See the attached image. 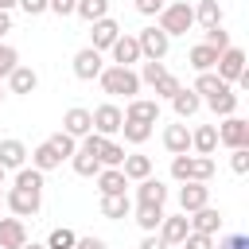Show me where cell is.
Masks as SVG:
<instances>
[{
	"label": "cell",
	"instance_id": "cell-25",
	"mask_svg": "<svg viewBox=\"0 0 249 249\" xmlns=\"http://www.w3.org/2000/svg\"><path fill=\"white\" fill-rule=\"evenodd\" d=\"M31 167L47 175V171H54V167H62V156H58V152H54V148H51V144L43 140V144H39V148L31 152Z\"/></svg>",
	"mask_w": 249,
	"mask_h": 249
},
{
	"label": "cell",
	"instance_id": "cell-10",
	"mask_svg": "<svg viewBox=\"0 0 249 249\" xmlns=\"http://www.w3.org/2000/svg\"><path fill=\"white\" fill-rule=\"evenodd\" d=\"M62 132L66 136H89L93 132V117H89V109H82V105H74V109H66V117H62Z\"/></svg>",
	"mask_w": 249,
	"mask_h": 249
},
{
	"label": "cell",
	"instance_id": "cell-28",
	"mask_svg": "<svg viewBox=\"0 0 249 249\" xmlns=\"http://www.w3.org/2000/svg\"><path fill=\"white\" fill-rule=\"evenodd\" d=\"M128 210H132V202H128V195H101V214L105 218H128Z\"/></svg>",
	"mask_w": 249,
	"mask_h": 249
},
{
	"label": "cell",
	"instance_id": "cell-7",
	"mask_svg": "<svg viewBox=\"0 0 249 249\" xmlns=\"http://www.w3.org/2000/svg\"><path fill=\"white\" fill-rule=\"evenodd\" d=\"M214 66H218V78L230 86V82H237V78H241V70H245V51H241V47H226V51L218 54V62H214Z\"/></svg>",
	"mask_w": 249,
	"mask_h": 249
},
{
	"label": "cell",
	"instance_id": "cell-46",
	"mask_svg": "<svg viewBox=\"0 0 249 249\" xmlns=\"http://www.w3.org/2000/svg\"><path fill=\"white\" fill-rule=\"evenodd\" d=\"M74 4H78V0H51L47 12H54V16H74Z\"/></svg>",
	"mask_w": 249,
	"mask_h": 249
},
{
	"label": "cell",
	"instance_id": "cell-12",
	"mask_svg": "<svg viewBox=\"0 0 249 249\" xmlns=\"http://www.w3.org/2000/svg\"><path fill=\"white\" fill-rule=\"evenodd\" d=\"M179 206H183V214H195V210L210 206V187L206 183H187L179 191Z\"/></svg>",
	"mask_w": 249,
	"mask_h": 249
},
{
	"label": "cell",
	"instance_id": "cell-3",
	"mask_svg": "<svg viewBox=\"0 0 249 249\" xmlns=\"http://www.w3.org/2000/svg\"><path fill=\"white\" fill-rule=\"evenodd\" d=\"M171 175L179 183H206L214 175V160L210 156H175L171 160Z\"/></svg>",
	"mask_w": 249,
	"mask_h": 249
},
{
	"label": "cell",
	"instance_id": "cell-13",
	"mask_svg": "<svg viewBox=\"0 0 249 249\" xmlns=\"http://www.w3.org/2000/svg\"><path fill=\"white\" fill-rule=\"evenodd\" d=\"M191 233V222H187V214H175V218H167L163 214V222H160V241L163 245H183V237Z\"/></svg>",
	"mask_w": 249,
	"mask_h": 249
},
{
	"label": "cell",
	"instance_id": "cell-27",
	"mask_svg": "<svg viewBox=\"0 0 249 249\" xmlns=\"http://www.w3.org/2000/svg\"><path fill=\"white\" fill-rule=\"evenodd\" d=\"M206 105L218 113V117H233L237 113V93H233V86H226L222 93H214V97H206Z\"/></svg>",
	"mask_w": 249,
	"mask_h": 249
},
{
	"label": "cell",
	"instance_id": "cell-11",
	"mask_svg": "<svg viewBox=\"0 0 249 249\" xmlns=\"http://www.w3.org/2000/svg\"><path fill=\"white\" fill-rule=\"evenodd\" d=\"M109 51H113V66H128V70H132V62H140V43H136V35H117V43H113Z\"/></svg>",
	"mask_w": 249,
	"mask_h": 249
},
{
	"label": "cell",
	"instance_id": "cell-33",
	"mask_svg": "<svg viewBox=\"0 0 249 249\" xmlns=\"http://www.w3.org/2000/svg\"><path fill=\"white\" fill-rule=\"evenodd\" d=\"M70 163H74V171H78V175H97V171H101L97 156H93V152H86V148H74Z\"/></svg>",
	"mask_w": 249,
	"mask_h": 249
},
{
	"label": "cell",
	"instance_id": "cell-17",
	"mask_svg": "<svg viewBox=\"0 0 249 249\" xmlns=\"http://www.w3.org/2000/svg\"><path fill=\"white\" fill-rule=\"evenodd\" d=\"M89 35H93V51H109V47L117 43V35H121V23L105 16V19H97V23H93V31H89Z\"/></svg>",
	"mask_w": 249,
	"mask_h": 249
},
{
	"label": "cell",
	"instance_id": "cell-41",
	"mask_svg": "<svg viewBox=\"0 0 249 249\" xmlns=\"http://www.w3.org/2000/svg\"><path fill=\"white\" fill-rule=\"evenodd\" d=\"M121 163H124V148L109 140V144H105V152H101V167H121Z\"/></svg>",
	"mask_w": 249,
	"mask_h": 249
},
{
	"label": "cell",
	"instance_id": "cell-42",
	"mask_svg": "<svg viewBox=\"0 0 249 249\" xmlns=\"http://www.w3.org/2000/svg\"><path fill=\"white\" fill-rule=\"evenodd\" d=\"M202 43H206V47H214V51L222 54V51L230 47V35H226L222 27H206V39H202Z\"/></svg>",
	"mask_w": 249,
	"mask_h": 249
},
{
	"label": "cell",
	"instance_id": "cell-36",
	"mask_svg": "<svg viewBox=\"0 0 249 249\" xmlns=\"http://www.w3.org/2000/svg\"><path fill=\"white\" fill-rule=\"evenodd\" d=\"M121 132H124V140H128V144H144V140L152 136V124H144V121H124V124H121Z\"/></svg>",
	"mask_w": 249,
	"mask_h": 249
},
{
	"label": "cell",
	"instance_id": "cell-37",
	"mask_svg": "<svg viewBox=\"0 0 249 249\" xmlns=\"http://www.w3.org/2000/svg\"><path fill=\"white\" fill-rule=\"evenodd\" d=\"M74 241H78V233H74V230H66V226H58V230H51L47 249H74Z\"/></svg>",
	"mask_w": 249,
	"mask_h": 249
},
{
	"label": "cell",
	"instance_id": "cell-35",
	"mask_svg": "<svg viewBox=\"0 0 249 249\" xmlns=\"http://www.w3.org/2000/svg\"><path fill=\"white\" fill-rule=\"evenodd\" d=\"M226 89V82L214 74V70H206V74H198L195 78V93H206V97H214V93H222Z\"/></svg>",
	"mask_w": 249,
	"mask_h": 249
},
{
	"label": "cell",
	"instance_id": "cell-5",
	"mask_svg": "<svg viewBox=\"0 0 249 249\" xmlns=\"http://www.w3.org/2000/svg\"><path fill=\"white\" fill-rule=\"evenodd\" d=\"M136 43H140V58H148V62H160V58L167 54V47H171V39H167L160 27H144V31L136 35Z\"/></svg>",
	"mask_w": 249,
	"mask_h": 249
},
{
	"label": "cell",
	"instance_id": "cell-49",
	"mask_svg": "<svg viewBox=\"0 0 249 249\" xmlns=\"http://www.w3.org/2000/svg\"><path fill=\"white\" fill-rule=\"evenodd\" d=\"M218 249H249V237H245V233H230Z\"/></svg>",
	"mask_w": 249,
	"mask_h": 249
},
{
	"label": "cell",
	"instance_id": "cell-24",
	"mask_svg": "<svg viewBox=\"0 0 249 249\" xmlns=\"http://www.w3.org/2000/svg\"><path fill=\"white\" fill-rule=\"evenodd\" d=\"M191 148H195L198 156H214V148H218V128H214V124L195 128V132H191Z\"/></svg>",
	"mask_w": 249,
	"mask_h": 249
},
{
	"label": "cell",
	"instance_id": "cell-15",
	"mask_svg": "<svg viewBox=\"0 0 249 249\" xmlns=\"http://www.w3.org/2000/svg\"><path fill=\"white\" fill-rule=\"evenodd\" d=\"M124 121H144V124H156V121H160V101L132 97V101H128V109H124Z\"/></svg>",
	"mask_w": 249,
	"mask_h": 249
},
{
	"label": "cell",
	"instance_id": "cell-55",
	"mask_svg": "<svg viewBox=\"0 0 249 249\" xmlns=\"http://www.w3.org/2000/svg\"><path fill=\"white\" fill-rule=\"evenodd\" d=\"M0 187H4V167H0Z\"/></svg>",
	"mask_w": 249,
	"mask_h": 249
},
{
	"label": "cell",
	"instance_id": "cell-56",
	"mask_svg": "<svg viewBox=\"0 0 249 249\" xmlns=\"http://www.w3.org/2000/svg\"><path fill=\"white\" fill-rule=\"evenodd\" d=\"M0 206H4V191H0Z\"/></svg>",
	"mask_w": 249,
	"mask_h": 249
},
{
	"label": "cell",
	"instance_id": "cell-39",
	"mask_svg": "<svg viewBox=\"0 0 249 249\" xmlns=\"http://www.w3.org/2000/svg\"><path fill=\"white\" fill-rule=\"evenodd\" d=\"M179 89H183V86H179V78H175V74H163V78L156 82V97H167V101H171Z\"/></svg>",
	"mask_w": 249,
	"mask_h": 249
},
{
	"label": "cell",
	"instance_id": "cell-26",
	"mask_svg": "<svg viewBox=\"0 0 249 249\" xmlns=\"http://www.w3.org/2000/svg\"><path fill=\"white\" fill-rule=\"evenodd\" d=\"M8 82H12V93H35V86H39V74H35L31 66H16V70L8 74Z\"/></svg>",
	"mask_w": 249,
	"mask_h": 249
},
{
	"label": "cell",
	"instance_id": "cell-8",
	"mask_svg": "<svg viewBox=\"0 0 249 249\" xmlns=\"http://www.w3.org/2000/svg\"><path fill=\"white\" fill-rule=\"evenodd\" d=\"M89 117H93V132H97V136H113V132H121V124H124V113H121L117 105H97Z\"/></svg>",
	"mask_w": 249,
	"mask_h": 249
},
{
	"label": "cell",
	"instance_id": "cell-9",
	"mask_svg": "<svg viewBox=\"0 0 249 249\" xmlns=\"http://www.w3.org/2000/svg\"><path fill=\"white\" fill-rule=\"evenodd\" d=\"M101 70H105V66H101V51H93V47H82V51L74 54V74H78L82 82H93Z\"/></svg>",
	"mask_w": 249,
	"mask_h": 249
},
{
	"label": "cell",
	"instance_id": "cell-38",
	"mask_svg": "<svg viewBox=\"0 0 249 249\" xmlns=\"http://www.w3.org/2000/svg\"><path fill=\"white\" fill-rule=\"evenodd\" d=\"M16 66H19V54H16V47L0 43V78H8V74H12Z\"/></svg>",
	"mask_w": 249,
	"mask_h": 249
},
{
	"label": "cell",
	"instance_id": "cell-20",
	"mask_svg": "<svg viewBox=\"0 0 249 249\" xmlns=\"http://www.w3.org/2000/svg\"><path fill=\"white\" fill-rule=\"evenodd\" d=\"M27 163V148L19 140H0V167L4 171H19Z\"/></svg>",
	"mask_w": 249,
	"mask_h": 249
},
{
	"label": "cell",
	"instance_id": "cell-21",
	"mask_svg": "<svg viewBox=\"0 0 249 249\" xmlns=\"http://www.w3.org/2000/svg\"><path fill=\"white\" fill-rule=\"evenodd\" d=\"M121 175H124L128 183H140V179H148V175H152V160H148V156H140V152H132V156H124Z\"/></svg>",
	"mask_w": 249,
	"mask_h": 249
},
{
	"label": "cell",
	"instance_id": "cell-47",
	"mask_svg": "<svg viewBox=\"0 0 249 249\" xmlns=\"http://www.w3.org/2000/svg\"><path fill=\"white\" fill-rule=\"evenodd\" d=\"M160 8H163V0H136L140 16H160Z\"/></svg>",
	"mask_w": 249,
	"mask_h": 249
},
{
	"label": "cell",
	"instance_id": "cell-14",
	"mask_svg": "<svg viewBox=\"0 0 249 249\" xmlns=\"http://www.w3.org/2000/svg\"><path fill=\"white\" fill-rule=\"evenodd\" d=\"M136 202H140V206H163V202H167V187L148 175V179L136 183Z\"/></svg>",
	"mask_w": 249,
	"mask_h": 249
},
{
	"label": "cell",
	"instance_id": "cell-23",
	"mask_svg": "<svg viewBox=\"0 0 249 249\" xmlns=\"http://www.w3.org/2000/svg\"><path fill=\"white\" fill-rule=\"evenodd\" d=\"M171 105H175V117L187 121V117H195V113L202 109V97H198L195 89H179V93L171 97Z\"/></svg>",
	"mask_w": 249,
	"mask_h": 249
},
{
	"label": "cell",
	"instance_id": "cell-19",
	"mask_svg": "<svg viewBox=\"0 0 249 249\" xmlns=\"http://www.w3.org/2000/svg\"><path fill=\"white\" fill-rule=\"evenodd\" d=\"M187 222H191V230H195V233H206V237H214V233L222 230V214H218L214 206L195 210V218H187Z\"/></svg>",
	"mask_w": 249,
	"mask_h": 249
},
{
	"label": "cell",
	"instance_id": "cell-4",
	"mask_svg": "<svg viewBox=\"0 0 249 249\" xmlns=\"http://www.w3.org/2000/svg\"><path fill=\"white\" fill-rule=\"evenodd\" d=\"M214 128H218V144H226L230 152H233V148H249V121L226 117V121L214 124Z\"/></svg>",
	"mask_w": 249,
	"mask_h": 249
},
{
	"label": "cell",
	"instance_id": "cell-51",
	"mask_svg": "<svg viewBox=\"0 0 249 249\" xmlns=\"http://www.w3.org/2000/svg\"><path fill=\"white\" fill-rule=\"evenodd\" d=\"M140 249H171V245H163V241H160L156 233H148V237L140 241Z\"/></svg>",
	"mask_w": 249,
	"mask_h": 249
},
{
	"label": "cell",
	"instance_id": "cell-44",
	"mask_svg": "<svg viewBox=\"0 0 249 249\" xmlns=\"http://www.w3.org/2000/svg\"><path fill=\"white\" fill-rule=\"evenodd\" d=\"M230 167H233L237 175H245V171H249V148H233V152H230Z\"/></svg>",
	"mask_w": 249,
	"mask_h": 249
},
{
	"label": "cell",
	"instance_id": "cell-18",
	"mask_svg": "<svg viewBox=\"0 0 249 249\" xmlns=\"http://www.w3.org/2000/svg\"><path fill=\"white\" fill-rule=\"evenodd\" d=\"M163 148H167L171 156H187V152H191V132H187V124H167V128H163Z\"/></svg>",
	"mask_w": 249,
	"mask_h": 249
},
{
	"label": "cell",
	"instance_id": "cell-40",
	"mask_svg": "<svg viewBox=\"0 0 249 249\" xmlns=\"http://www.w3.org/2000/svg\"><path fill=\"white\" fill-rule=\"evenodd\" d=\"M47 144H51V148H54L62 160H66V156H74V148H78V144H74V136H66V132H54Z\"/></svg>",
	"mask_w": 249,
	"mask_h": 249
},
{
	"label": "cell",
	"instance_id": "cell-53",
	"mask_svg": "<svg viewBox=\"0 0 249 249\" xmlns=\"http://www.w3.org/2000/svg\"><path fill=\"white\" fill-rule=\"evenodd\" d=\"M16 4H19V0H0V12H12Z\"/></svg>",
	"mask_w": 249,
	"mask_h": 249
},
{
	"label": "cell",
	"instance_id": "cell-1",
	"mask_svg": "<svg viewBox=\"0 0 249 249\" xmlns=\"http://www.w3.org/2000/svg\"><path fill=\"white\" fill-rule=\"evenodd\" d=\"M97 82H101V89L105 93H113V97H136L140 93V78H136V70H128V66H105L101 74H97Z\"/></svg>",
	"mask_w": 249,
	"mask_h": 249
},
{
	"label": "cell",
	"instance_id": "cell-30",
	"mask_svg": "<svg viewBox=\"0 0 249 249\" xmlns=\"http://www.w3.org/2000/svg\"><path fill=\"white\" fill-rule=\"evenodd\" d=\"M160 222H163V206H140V202H136V226H140L144 233H156Z\"/></svg>",
	"mask_w": 249,
	"mask_h": 249
},
{
	"label": "cell",
	"instance_id": "cell-52",
	"mask_svg": "<svg viewBox=\"0 0 249 249\" xmlns=\"http://www.w3.org/2000/svg\"><path fill=\"white\" fill-rule=\"evenodd\" d=\"M12 31V12H0V35Z\"/></svg>",
	"mask_w": 249,
	"mask_h": 249
},
{
	"label": "cell",
	"instance_id": "cell-22",
	"mask_svg": "<svg viewBox=\"0 0 249 249\" xmlns=\"http://www.w3.org/2000/svg\"><path fill=\"white\" fill-rule=\"evenodd\" d=\"M124 187H128V179L121 175V167H101L97 171V191L101 195H124Z\"/></svg>",
	"mask_w": 249,
	"mask_h": 249
},
{
	"label": "cell",
	"instance_id": "cell-50",
	"mask_svg": "<svg viewBox=\"0 0 249 249\" xmlns=\"http://www.w3.org/2000/svg\"><path fill=\"white\" fill-rule=\"evenodd\" d=\"M74 249H105V241H101V237H78Z\"/></svg>",
	"mask_w": 249,
	"mask_h": 249
},
{
	"label": "cell",
	"instance_id": "cell-29",
	"mask_svg": "<svg viewBox=\"0 0 249 249\" xmlns=\"http://www.w3.org/2000/svg\"><path fill=\"white\" fill-rule=\"evenodd\" d=\"M191 66L198 70V74H206V70H214V62H218V51L214 47H206V43H198V47H191Z\"/></svg>",
	"mask_w": 249,
	"mask_h": 249
},
{
	"label": "cell",
	"instance_id": "cell-16",
	"mask_svg": "<svg viewBox=\"0 0 249 249\" xmlns=\"http://www.w3.org/2000/svg\"><path fill=\"white\" fill-rule=\"evenodd\" d=\"M27 241V226L19 218H0V249H19Z\"/></svg>",
	"mask_w": 249,
	"mask_h": 249
},
{
	"label": "cell",
	"instance_id": "cell-48",
	"mask_svg": "<svg viewBox=\"0 0 249 249\" xmlns=\"http://www.w3.org/2000/svg\"><path fill=\"white\" fill-rule=\"evenodd\" d=\"M47 4H51V0H19V8H23L27 16H43V12H47Z\"/></svg>",
	"mask_w": 249,
	"mask_h": 249
},
{
	"label": "cell",
	"instance_id": "cell-45",
	"mask_svg": "<svg viewBox=\"0 0 249 249\" xmlns=\"http://www.w3.org/2000/svg\"><path fill=\"white\" fill-rule=\"evenodd\" d=\"M183 249H214V237H206V233H195V230H191V233L183 237Z\"/></svg>",
	"mask_w": 249,
	"mask_h": 249
},
{
	"label": "cell",
	"instance_id": "cell-57",
	"mask_svg": "<svg viewBox=\"0 0 249 249\" xmlns=\"http://www.w3.org/2000/svg\"><path fill=\"white\" fill-rule=\"evenodd\" d=\"M0 101H4V89H0Z\"/></svg>",
	"mask_w": 249,
	"mask_h": 249
},
{
	"label": "cell",
	"instance_id": "cell-2",
	"mask_svg": "<svg viewBox=\"0 0 249 249\" xmlns=\"http://www.w3.org/2000/svg\"><path fill=\"white\" fill-rule=\"evenodd\" d=\"M156 27H160L167 39H171V35H187V31L195 27V8H191V4H183V0H179V4H163V8H160V23H156Z\"/></svg>",
	"mask_w": 249,
	"mask_h": 249
},
{
	"label": "cell",
	"instance_id": "cell-43",
	"mask_svg": "<svg viewBox=\"0 0 249 249\" xmlns=\"http://www.w3.org/2000/svg\"><path fill=\"white\" fill-rule=\"evenodd\" d=\"M163 74H167V70H163V62H144L136 78H140V82H148V86H156V82H160Z\"/></svg>",
	"mask_w": 249,
	"mask_h": 249
},
{
	"label": "cell",
	"instance_id": "cell-54",
	"mask_svg": "<svg viewBox=\"0 0 249 249\" xmlns=\"http://www.w3.org/2000/svg\"><path fill=\"white\" fill-rule=\"evenodd\" d=\"M19 249H47V245H39V241H23Z\"/></svg>",
	"mask_w": 249,
	"mask_h": 249
},
{
	"label": "cell",
	"instance_id": "cell-6",
	"mask_svg": "<svg viewBox=\"0 0 249 249\" xmlns=\"http://www.w3.org/2000/svg\"><path fill=\"white\" fill-rule=\"evenodd\" d=\"M4 206L16 214V218H31V214H39V206H43V195H35V191H19V187H12L8 195H4Z\"/></svg>",
	"mask_w": 249,
	"mask_h": 249
},
{
	"label": "cell",
	"instance_id": "cell-32",
	"mask_svg": "<svg viewBox=\"0 0 249 249\" xmlns=\"http://www.w3.org/2000/svg\"><path fill=\"white\" fill-rule=\"evenodd\" d=\"M74 12H78L82 19H89V23H97V19H105V16H109V0H78V4H74Z\"/></svg>",
	"mask_w": 249,
	"mask_h": 249
},
{
	"label": "cell",
	"instance_id": "cell-34",
	"mask_svg": "<svg viewBox=\"0 0 249 249\" xmlns=\"http://www.w3.org/2000/svg\"><path fill=\"white\" fill-rule=\"evenodd\" d=\"M16 187H19V191H35V195H43V171H35V167H19V171H16Z\"/></svg>",
	"mask_w": 249,
	"mask_h": 249
},
{
	"label": "cell",
	"instance_id": "cell-31",
	"mask_svg": "<svg viewBox=\"0 0 249 249\" xmlns=\"http://www.w3.org/2000/svg\"><path fill=\"white\" fill-rule=\"evenodd\" d=\"M195 19H198L202 27H222V8H218V0H198Z\"/></svg>",
	"mask_w": 249,
	"mask_h": 249
}]
</instances>
